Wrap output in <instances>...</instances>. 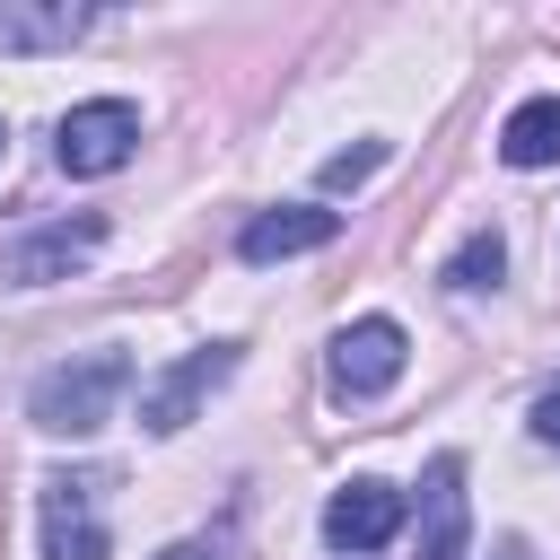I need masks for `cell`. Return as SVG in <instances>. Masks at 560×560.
Wrapping results in <instances>:
<instances>
[{
    "label": "cell",
    "mask_w": 560,
    "mask_h": 560,
    "mask_svg": "<svg viewBox=\"0 0 560 560\" xmlns=\"http://www.w3.org/2000/svg\"><path fill=\"white\" fill-rule=\"evenodd\" d=\"M122 385H131V359H122V350H79V359H61V368L35 376L26 420H35L44 438H96V429L114 420Z\"/></svg>",
    "instance_id": "6da1fadb"
},
{
    "label": "cell",
    "mask_w": 560,
    "mask_h": 560,
    "mask_svg": "<svg viewBox=\"0 0 560 560\" xmlns=\"http://www.w3.org/2000/svg\"><path fill=\"white\" fill-rule=\"evenodd\" d=\"M228 376H236V341H201V350H184L175 368L140 376V429H149V438H184V429L201 420V402H210Z\"/></svg>",
    "instance_id": "7a4b0ae2"
},
{
    "label": "cell",
    "mask_w": 560,
    "mask_h": 560,
    "mask_svg": "<svg viewBox=\"0 0 560 560\" xmlns=\"http://www.w3.org/2000/svg\"><path fill=\"white\" fill-rule=\"evenodd\" d=\"M131 149H140V105L131 96H88L52 122L61 175H114V166H131Z\"/></svg>",
    "instance_id": "3957f363"
},
{
    "label": "cell",
    "mask_w": 560,
    "mask_h": 560,
    "mask_svg": "<svg viewBox=\"0 0 560 560\" xmlns=\"http://www.w3.org/2000/svg\"><path fill=\"white\" fill-rule=\"evenodd\" d=\"M402 359H411L402 324H394V315H359V324L332 332V359H324V368H332V394H341V402H376V394H394Z\"/></svg>",
    "instance_id": "277c9868"
},
{
    "label": "cell",
    "mask_w": 560,
    "mask_h": 560,
    "mask_svg": "<svg viewBox=\"0 0 560 560\" xmlns=\"http://www.w3.org/2000/svg\"><path fill=\"white\" fill-rule=\"evenodd\" d=\"M402 525H411V499H402L394 481H376V472H359V481H341V490L324 499V542H332L341 560L385 551Z\"/></svg>",
    "instance_id": "5b68a950"
},
{
    "label": "cell",
    "mask_w": 560,
    "mask_h": 560,
    "mask_svg": "<svg viewBox=\"0 0 560 560\" xmlns=\"http://www.w3.org/2000/svg\"><path fill=\"white\" fill-rule=\"evenodd\" d=\"M411 560H472L464 455H429V472H420V508H411Z\"/></svg>",
    "instance_id": "8992f818"
},
{
    "label": "cell",
    "mask_w": 560,
    "mask_h": 560,
    "mask_svg": "<svg viewBox=\"0 0 560 560\" xmlns=\"http://www.w3.org/2000/svg\"><path fill=\"white\" fill-rule=\"evenodd\" d=\"M96 245H105V219H96V210L52 219V228H35V236L0 245V289H52V280H70Z\"/></svg>",
    "instance_id": "52a82bcc"
},
{
    "label": "cell",
    "mask_w": 560,
    "mask_h": 560,
    "mask_svg": "<svg viewBox=\"0 0 560 560\" xmlns=\"http://www.w3.org/2000/svg\"><path fill=\"white\" fill-rule=\"evenodd\" d=\"M114 534L96 516V472H52L44 481V560H105Z\"/></svg>",
    "instance_id": "ba28073f"
},
{
    "label": "cell",
    "mask_w": 560,
    "mask_h": 560,
    "mask_svg": "<svg viewBox=\"0 0 560 560\" xmlns=\"http://www.w3.org/2000/svg\"><path fill=\"white\" fill-rule=\"evenodd\" d=\"M341 236V210H324V201H280V210H254L245 228H236V254L245 262H289V254H324Z\"/></svg>",
    "instance_id": "9c48e42d"
},
{
    "label": "cell",
    "mask_w": 560,
    "mask_h": 560,
    "mask_svg": "<svg viewBox=\"0 0 560 560\" xmlns=\"http://www.w3.org/2000/svg\"><path fill=\"white\" fill-rule=\"evenodd\" d=\"M88 26V0H0V52H70Z\"/></svg>",
    "instance_id": "30bf717a"
},
{
    "label": "cell",
    "mask_w": 560,
    "mask_h": 560,
    "mask_svg": "<svg viewBox=\"0 0 560 560\" xmlns=\"http://www.w3.org/2000/svg\"><path fill=\"white\" fill-rule=\"evenodd\" d=\"M499 158L508 166H560V96H525L508 122H499Z\"/></svg>",
    "instance_id": "8fae6325"
},
{
    "label": "cell",
    "mask_w": 560,
    "mask_h": 560,
    "mask_svg": "<svg viewBox=\"0 0 560 560\" xmlns=\"http://www.w3.org/2000/svg\"><path fill=\"white\" fill-rule=\"evenodd\" d=\"M499 271H508V236H499V228H472V236L438 262L446 289H499Z\"/></svg>",
    "instance_id": "7c38bea8"
},
{
    "label": "cell",
    "mask_w": 560,
    "mask_h": 560,
    "mask_svg": "<svg viewBox=\"0 0 560 560\" xmlns=\"http://www.w3.org/2000/svg\"><path fill=\"white\" fill-rule=\"evenodd\" d=\"M385 158H394L385 140H359V149H341V158H324V166H315V184H324V192H359V184H368V175H376Z\"/></svg>",
    "instance_id": "4fadbf2b"
},
{
    "label": "cell",
    "mask_w": 560,
    "mask_h": 560,
    "mask_svg": "<svg viewBox=\"0 0 560 560\" xmlns=\"http://www.w3.org/2000/svg\"><path fill=\"white\" fill-rule=\"evenodd\" d=\"M534 438H542V446H560V376L534 394Z\"/></svg>",
    "instance_id": "5bb4252c"
},
{
    "label": "cell",
    "mask_w": 560,
    "mask_h": 560,
    "mask_svg": "<svg viewBox=\"0 0 560 560\" xmlns=\"http://www.w3.org/2000/svg\"><path fill=\"white\" fill-rule=\"evenodd\" d=\"M158 560H210V551H201V542H166Z\"/></svg>",
    "instance_id": "9a60e30c"
},
{
    "label": "cell",
    "mask_w": 560,
    "mask_h": 560,
    "mask_svg": "<svg viewBox=\"0 0 560 560\" xmlns=\"http://www.w3.org/2000/svg\"><path fill=\"white\" fill-rule=\"evenodd\" d=\"M0 158H9V122H0Z\"/></svg>",
    "instance_id": "2e32d148"
}]
</instances>
